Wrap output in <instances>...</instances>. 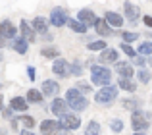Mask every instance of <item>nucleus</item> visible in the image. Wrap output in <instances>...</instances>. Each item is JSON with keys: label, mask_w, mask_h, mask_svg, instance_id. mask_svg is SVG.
Wrapping results in <instances>:
<instances>
[{"label": "nucleus", "mask_w": 152, "mask_h": 135, "mask_svg": "<svg viewBox=\"0 0 152 135\" xmlns=\"http://www.w3.org/2000/svg\"><path fill=\"white\" fill-rule=\"evenodd\" d=\"M133 135H145V133H133Z\"/></svg>", "instance_id": "49530a36"}, {"label": "nucleus", "mask_w": 152, "mask_h": 135, "mask_svg": "<svg viewBox=\"0 0 152 135\" xmlns=\"http://www.w3.org/2000/svg\"><path fill=\"white\" fill-rule=\"evenodd\" d=\"M66 102L69 106V110H75V112H83L89 106V98L85 97L83 93H79L75 87H69L66 91Z\"/></svg>", "instance_id": "f257e3e1"}, {"label": "nucleus", "mask_w": 152, "mask_h": 135, "mask_svg": "<svg viewBox=\"0 0 152 135\" xmlns=\"http://www.w3.org/2000/svg\"><path fill=\"white\" fill-rule=\"evenodd\" d=\"M112 81V71L108 70L106 66H98V64H93L91 66V83L96 87H108Z\"/></svg>", "instance_id": "f03ea898"}, {"label": "nucleus", "mask_w": 152, "mask_h": 135, "mask_svg": "<svg viewBox=\"0 0 152 135\" xmlns=\"http://www.w3.org/2000/svg\"><path fill=\"white\" fill-rule=\"evenodd\" d=\"M137 79H139L141 83H145V85H146V83H150L152 73H150L148 70H146V68H142V70H139V71H137Z\"/></svg>", "instance_id": "7c9ffc66"}, {"label": "nucleus", "mask_w": 152, "mask_h": 135, "mask_svg": "<svg viewBox=\"0 0 152 135\" xmlns=\"http://www.w3.org/2000/svg\"><path fill=\"white\" fill-rule=\"evenodd\" d=\"M83 73V66H81V62H73V64H69V75H81Z\"/></svg>", "instance_id": "473e14b6"}, {"label": "nucleus", "mask_w": 152, "mask_h": 135, "mask_svg": "<svg viewBox=\"0 0 152 135\" xmlns=\"http://www.w3.org/2000/svg\"><path fill=\"white\" fill-rule=\"evenodd\" d=\"M18 124H19V125H23L27 131H31V129L37 125V122H35V118H33V116H29V114H19V116H18Z\"/></svg>", "instance_id": "412c9836"}, {"label": "nucleus", "mask_w": 152, "mask_h": 135, "mask_svg": "<svg viewBox=\"0 0 152 135\" xmlns=\"http://www.w3.org/2000/svg\"><path fill=\"white\" fill-rule=\"evenodd\" d=\"M41 54L45 58H54V60L60 58V50L56 48V46H45V48H41Z\"/></svg>", "instance_id": "bb28decb"}, {"label": "nucleus", "mask_w": 152, "mask_h": 135, "mask_svg": "<svg viewBox=\"0 0 152 135\" xmlns=\"http://www.w3.org/2000/svg\"><path fill=\"white\" fill-rule=\"evenodd\" d=\"M60 128H62V131H73V129H79V125H81V118L77 116V114H66V116L60 118Z\"/></svg>", "instance_id": "423d86ee"}, {"label": "nucleus", "mask_w": 152, "mask_h": 135, "mask_svg": "<svg viewBox=\"0 0 152 135\" xmlns=\"http://www.w3.org/2000/svg\"><path fill=\"white\" fill-rule=\"evenodd\" d=\"M19 135H35L33 131H27V129H23V131H19Z\"/></svg>", "instance_id": "37998d69"}, {"label": "nucleus", "mask_w": 152, "mask_h": 135, "mask_svg": "<svg viewBox=\"0 0 152 135\" xmlns=\"http://www.w3.org/2000/svg\"><path fill=\"white\" fill-rule=\"evenodd\" d=\"M52 71H54L58 77H67V75H69V62L64 60V58L54 60V64H52Z\"/></svg>", "instance_id": "4468645a"}, {"label": "nucleus", "mask_w": 152, "mask_h": 135, "mask_svg": "<svg viewBox=\"0 0 152 135\" xmlns=\"http://www.w3.org/2000/svg\"><path fill=\"white\" fill-rule=\"evenodd\" d=\"M67 21H69V18H67V10H66V8H62V6L52 8V12L48 15V23H50V25L64 27V25H67Z\"/></svg>", "instance_id": "39448f33"}, {"label": "nucleus", "mask_w": 152, "mask_h": 135, "mask_svg": "<svg viewBox=\"0 0 152 135\" xmlns=\"http://www.w3.org/2000/svg\"><path fill=\"white\" fill-rule=\"evenodd\" d=\"M131 128L135 129V133H142L145 129L150 128V114H146L145 110H135L131 114Z\"/></svg>", "instance_id": "7ed1b4c3"}, {"label": "nucleus", "mask_w": 152, "mask_h": 135, "mask_svg": "<svg viewBox=\"0 0 152 135\" xmlns=\"http://www.w3.org/2000/svg\"><path fill=\"white\" fill-rule=\"evenodd\" d=\"M75 89H77L79 93H83V95H89L91 93V85H89V83H83V81H77Z\"/></svg>", "instance_id": "c9c22d12"}, {"label": "nucleus", "mask_w": 152, "mask_h": 135, "mask_svg": "<svg viewBox=\"0 0 152 135\" xmlns=\"http://www.w3.org/2000/svg\"><path fill=\"white\" fill-rule=\"evenodd\" d=\"M41 93H42V97H50L52 101H54L56 95L60 93V85H58V81H54V79H46V81H42V85H41Z\"/></svg>", "instance_id": "1a4fd4ad"}, {"label": "nucleus", "mask_w": 152, "mask_h": 135, "mask_svg": "<svg viewBox=\"0 0 152 135\" xmlns=\"http://www.w3.org/2000/svg\"><path fill=\"white\" fill-rule=\"evenodd\" d=\"M115 71L119 73V77H123V79H131L133 77V64H129V62H115Z\"/></svg>", "instance_id": "dca6fc26"}, {"label": "nucleus", "mask_w": 152, "mask_h": 135, "mask_svg": "<svg viewBox=\"0 0 152 135\" xmlns=\"http://www.w3.org/2000/svg\"><path fill=\"white\" fill-rule=\"evenodd\" d=\"M118 89H123V91H127V93H135V91H137V83H135L133 79L119 77L118 79Z\"/></svg>", "instance_id": "4be33fe9"}, {"label": "nucleus", "mask_w": 152, "mask_h": 135, "mask_svg": "<svg viewBox=\"0 0 152 135\" xmlns=\"http://www.w3.org/2000/svg\"><path fill=\"white\" fill-rule=\"evenodd\" d=\"M121 104H123V108H125V110H131V112H135V110H139L141 102H139L137 98H125Z\"/></svg>", "instance_id": "c85d7f7f"}, {"label": "nucleus", "mask_w": 152, "mask_h": 135, "mask_svg": "<svg viewBox=\"0 0 152 135\" xmlns=\"http://www.w3.org/2000/svg\"><path fill=\"white\" fill-rule=\"evenodd\" d=\"M0 37L6 41V39H15L18 37V29H15V25L10 21V19H4L2 23H0Z\"/></svg>", "instance_id": "f8f14e48"}, {"label": "nucleus", "mask_w": 152, "mask_h": 135, "mask_svg": "<svg viewBox=\"0 0 152 135\" xmlns=\"http://www.w3.org/2000/svg\"><path fill=\"white\" fill-rule=\"evenodd\" d=\"M110 129H112L114 133H121V131H123V122L118 120V118H115V120H112V122H110Z\"/></svg>", "instance_id": "72a5a7b5"}, {"label": "nucleus", "mask_w": 152, "mask_h": 135, "mask_svg": "<svg viewBox=\"0 0 152 135\" xmlns=\"http://www.w3.org/2000/svg\"><path fill=\"white\" fill-rule=\"evenodd\" d=\"M87 48L93 50V52H102L104 48H108V45H106V41H94V43H89Z\"/></svg>", "instance_id": "c756f323"}, {"label": "nucleus", "mask_w": 152, "mask_h": 135, "mask_svg": "<svg viewBox=\"0 0 152 135\" xmlns=\"http://www.w3.org/2000/svg\"><path fill=\"white\" fill-rule=\"evenodd\" d=\"M139 56H152V43L150 41H142L141 45H139V50H137Z\"/></svg>", "instance_id": "a878e982"}, {"label": "nucleus", "mask_w": 152, "mask_h": 135, "mask_svg": "<svg viewBox=\"0 0 152 135\" xmlns=\"http://www.w3.org/2000/svg\"><path fill=\"white\" fill-rule=\"evenodd\" d=\"M27 46H29V43L23 41L21 37H15L14 43H12V48H14L18 54H25V52H27Z\"/></svg>", "instance_id": "b1692460"}, {"label": "nucleus", "mask_w": 152, "mask_h": 135, "mask_svg": "<svg viewBox=\"0 0 152 135\" xmlns=\"http://www.w3.org/2000/svg\"><path fill=\"white\" fill-rule=\"evenodd\" d=\"M77 19L79 23H83V25L89 29V27H94L96 25V21H98V18H96V14H94L93 10H89V8H83V10H79L77 12Z\"/></svg>", "instance_id": "0eeeda50"}, {"label": "nucleus", "mask_w": 152, "mask_h": 135, "mask_svg": "<svg viewBox=\"0 0 152 135\" xmlns=\"http://www.w3.org/2000/svg\"><path fill=\"white\" fill-rule=\"evenodd\" d=\"M146 64H148V66H152V56H148V58H146Z\"/></svg>", "instance_id": "c03bdc74"}, {"label": "nucleus", "mask_w": 152, "mask_h": 135, "mask_svg": "<svg viewBox=\"0 0 152 135\" xmlns=\"http://www.w3.org/2000/svg\"><path fill=\"white\" fill-rule=\"evenodd\" d=\"M133 64L139 66V70H142V68L146 66V58H145V56H139V54H137V56L133 58Z\"/></svg>", "instance_id": "e433bc0d"}, {"label": "nucleus", "mask_w": 152, "mask_h": 135, "mask_svg": "<svg viewBox=\"0 0 152 135\" xmlns=\"http://www.w3.org/2000/svg\"><path fill=\"white\" fill-rule=\"evenodd\" d=\"M121 39H123L125 45H131L133 41L139 39V33H135V31H121Z\"/></svg>", "instance_id": "2f4dec72"}, {"label": "nucleus", "mask_w": 152, "mask_h": 135, "mask_svg": "<svg viewBox=\"0 0 152 135\" xmlns=\"http://www.w3.org/2000/svg\"><path fill=\"white\" fill-rule=\"evenodd\" d=\"M19 33H21L19 37H21L23 41H27V43H35V39H37L33 27H31L29 21H25V19H21V21H19Z\"/></svg>", "instance_id": "ddd939ff"}, {"label": "nucleus", "mask_w": 152, "mask_h": 135, "mask_svg": "<svg viewBox=\"0 0 152 135\" xmlns=\"http://www.w3.org/2000/svg\"><path fill=\"white\" fill-rule=\"evenodd\" d=\"M0 62H2V52H0Z\"/></svg>", "instance_id": "de8ad7c7"}, {"label": "nucleus", "mask_w": 152, "mask_h": 135, "mask_svg": "<svg viewBox=\"0 0 152 135\" xmlns=\"http://www.w3.org/2000/svg\"><path fill=\"white\" fill-rule=\"evenodd\" d=\"M2 108H4V95H0V112H2Z\"/></svg>", "instance_id": "79ce46f5"}, {"label": "nucleus", "mask_w": 152, "mask_h": 135, "mask_svg": "<svg viewBox=\"0 0 152 135\" xmlns=\"http://www.w3.org/2000/svg\"><path fill=\"white\" fill-rule=\"evenodd\" d=\"M104 21L110 27H121L123 25V18L118 12H106V14H104Z\"/></svg>", "instance_id": "6ab92c4d"}, {"label": "nucleus", "mask_w": 152, "mask_h": 135, "mask_svg": "<svg viewBox=\"0 0 152 135\" xmlns=\"http://www.w3.org/2000/svg\"><path fill=\"white\" fill-rule=\"evenodd\" d=\"M50 112L54 114V116H58V118H62V116H66V114H69V106H67L66 98H58V97H56L54 101L50 102Z\"/></svg>", "instance_id": "6e6552de"}, {"label": "nucleus", "mask_w": 152, "mask_h": 135, "mask_svg": "<svg viewBox=\"0 0 152 135\" xmlns=\"http://www.w3.org/2000/svg\"><path fill=\"white\" fill-rule=\"evenodd\" d=\"M119 48H121V50H123V52H125L129 58H135V56H137V50H135L131 45H125V43H121V45H119Z\"/></svg>", "instance_id": "f704fd0d"}, {"label": "nucleus", "mask_w": 152, "mask_h": 135, "mask_svg": "<svg viewBox=\"0 0 152 135\" xmlns=\"http://www.w3.org/2000/svg\"><path fill=\"white\" fill-rule=\"evenodd\" d=\"M27 75H29L31 81H35V77H37V70H35L33 66H27Z\"/></svg>", "instance_id": "4c0bfd02"}, {"label": "nucleus", "mask_w": 152, "mask_h": 135, "mask_svg": "<svg viewBox=\"0 0 152 135\" xmlns=\"http://www.w3.org/2000/svg\"><path fill=\"white\" fill-rule=\"evenodd\" d=\"M98 133H100V124L94 122V120H91L89 124H87V128H85V135H98Z\"/></svg>", "instance_id": "cd10ccee"}, {"label": "nucleus", "mask_w": 152, "mask_h": 135, "mask_svg": "<svg viewBox=\"0 0 152 135\" xmlns=\"http://www.w3.org/2000/svg\"><path fill=\"white\" fill-rule=\"evenodd\" d=\"M42 98H45V97H42L41 91H37V89H29V91H27L25 101H27V104H29V102H31V104H41Z\"/></svg>", "instance_id": "5701e85b"}, {"label": "nucleus", "mask_w": 152, "mask_h": 135, "mask_svg": "<svg viewBox=\"0 0 152 135\" xmlns=\"http://www.w3.org/2000/svg\"><path fill=\"white\" fill-rule=\"evenodd\" d=\"M4 43H6V41H4V39L0 37V46H4Z\"/></svg>", "instance_id": "a18cd8bd"}, {"label": "nucleus", "mask_w": 152, "mask_h": 135, "mask_svg": "<svg viewBox=\"0 0 152 135\" xmlns=\"http://www.w3.org/2000/svg\"><path fill=\"white\" fill-rule=\"evenodd\" d=\"M118 62V50L115 48H104L100 52V64H115Z\"/></svg>", "instance_id": "a211bd4d"}, {"label": "nucleus", "mask_w": 152, "mask_h": 135, "mask_svg": "<svg viewBox=\"0 0 152 135\" xmlns=\"http://www.w3.org/2000/svg\"><path fill=\"white\" fill-rule=\"evenodd\" d=\"M142 23L152 29V15H142Z\"/></svg>", "instance_id": "ea45409f"}, {"label": "nucleus", "mask_w": 152, "mask_h": 135, "mask_svg": "<svg viewBox=\"0 0 152 135\" xmlns=\"http://www.w3.org/2000/svg\"><path fill=\"white\" fill-rule=\"evenodd\" d=\"M33 31L41 35H48V18H42V15H37L33 18Z\"/></svg>", "instance_id": "2eb2a0df"}, {"label": "nucleus", "mask_w": 152, "mask_h": 135, "mask_svg": "<svg viewBox=\"0 0 152 135\" xmlns=\"http://www.w3.org/2000/svg\"><path fill=\"white\" fill-rule=\"evenodd\" d=\"M67 27H69L73 33H79V35H85V33H87V27L83 25V23H79L75 18H69V21H67Z\"/></svg>", "instance_id": "393cba45"}, {"label": "nucleus", "mask_w": 152, "mask_h": 135, "mask_svg": "<svg viewBox=\"0 0 152 135\" xmlns=\"http://www.w3.org/2000/svg\"><path fill=\"white\" fill-rule=\"evenodd\" d=\"M10 108H12V112H15V114H21V112H25L27 108H29V104H27V101H25V97H14L10 101Z\"/></svg>", "instance_id": "f3484780"}, {"label": "nucleus", "mask_w": 152, "mask_h": 135, "mask_svg": "<svg viewBox=\"0 0 152 135\" xmlns=\"http://www.w3.org/2000/svg\"><path fill=\"white\" fill-rule=\"evenodd\" d=\"M115 98H118V87L115 85L102 87L94 93V102H98V104H112Z\"/></svg>", "instance_id": "20e7f679"}, {"label": "nucleus", "mask_w": 152, "mask_h": 135, "mask_svg": "<svg viewBox=\"0 0 152 135\" xmlns=\"http://www.w3.org/2000/svg\"><path fill=\"white\" fill-rule=\"evenodd\" d=\"M18 118H14V120H12V129H15V131H18Z\"/></svg>", "instance_id": "a19ab883"}, {"label": "nucleus", "mask_w": 152, "mask_h": 135, "mask_svg": "<svg viewBox=\"0 0 152 135\" xmlns=\"http://www.w3.org/2000/svg\"><path fill=\"white\" fill-rule=\"evenodd\" d=\"M39 128H41V135H58L62 131L58 120H42Z\"/></svg>", "instance_id": "9b49d317"}, {"label": "nucleus", "mask_w": 152, "mask_h": 135, "mask_svg": "<svg viewBox=\"0 0 152 135\" xmlns=\"http://www.w3.org/2000/svg\"><path fill=\"white\" fill-rule=\"evenodd\" d=\"M2 116L4 118H8V120H14V112H12V108H2Z\"/></svg>", "instance_id": "58836bf2"}, {"label": "nucleus", "mask_w": 152, "mask_h": 135, "mask_svg": "<svg viewBox=\"0 0 152 135\" xmlns=\"http://www.w3.org/2000/svg\"><path fill=\"white\" fill-rule=\"evenodd\" d=\"M123 12H125V18H127V21H129L131 25H135V23L139 21V18H141V8H139L137 4L125 2L123 4Z\"/></svg>", "instance_id": "9d476101"}, {"label": "nucleus", "mask_w": 152, "mask_h": 135, "mask_svg": "<svg viewBox=\"0 0 152 135\" xmlns=\"http://www.w3.org/2000/svg\"><path fill=\"white\" fill-rule=\"evenodd\" d=\"M94 29H96V33L100 35V37H112V35H114V29H112V27L108 25L106 21H104V18H98Z\"/></svg>", "instance_id": "aec40b11"}]
</instances>
